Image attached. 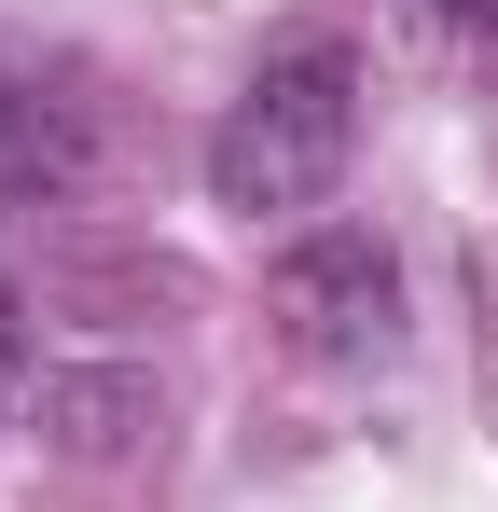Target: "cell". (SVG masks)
<instances>
[{"label": "cell", "mask_w": 498, "mask_h": 512, "mask_svg": "<svg viewBox=\"0 0 498 512\" xmlns=\"http://www.w3.org/2000/svg\"><path fill=\"white\" fill-rule=\"evenodd\" d=\"M56 180H83V111L42 56L0 42V194H56Z\"/></svg>", "instance_id": "3"}, {"label": "cell", "mask_w": 498, "mask_h": 512, "mask_svg": "<svg viewBox=\"0 0 498 512\" xmlns=\"http://www.w3.org/2000/svg\"><path fill=\"white\" fill-rule=\"evenodd\" d=\"M277 319H291L305 360H388L402 346V263H388V236H360V222L305 236L277 263Z\"/></svg>", "instance_id": "2"}, {"label": "cell", "mask_w": 498, "mask_h": 512, "mask_svg": "<svg viewBox=\"0 0 498 512\" xmlns=\"http://www.w3.org/2000/svg\"><path fill=\"white\" fill-rule=\"evenodd\" d=\"M443 28L457 42H498V0H443Z\"/></svg>", "instance_id": "4"}, {"label": "cell", "mask_w": 498, "mask_h": 512, "mask_svg": "<svg viewBox=\"0 0 498 512\" xmlns=\"http://www.w3.org/2000/svg\"><path fill=\"white\" fill-rule=\"evenodd\" d=\"M0 374H14V291H0Z\"/></svg>", "instance_id": "5"}, {"label": "cell", "mask_w": 498, "mask_h": 512, "mask_svg": "<svg viewBox=\"0 0 498 512\" xmlns=\"http://www.w3.org/2000/svg\"><path fill=\"white\" fill-rule=\"evenodd\" d=\"M346 153H360V56L332 28H291V42H263L236 111L208 125V194L236 222H291L346 180Z\"/></svg>", "instance_id": "1"}]
</instances>
